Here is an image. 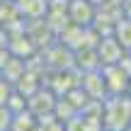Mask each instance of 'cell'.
Returning a JSON list of instances; mask_svg holds the SVG:
<instances>
[{
	"instance_id": "cell-1",
	"label": "cell",
	"mask_w": 131,
	"mask_h": 131,
	"mask_svg": "<svg viewBox=\"0 0 131 131\" xmlns=\"http://www.w3.org/2000/svg\"><path fill=\"white\" fill-rule=\"evenodd\" d=\"M68 19L73 24H80V27H88L90 22L95 19V3L90 0H68Z\"/></svg>"
},
{
	"instance_id": "cell-2",
	"label": "cell",
	"mask_w": 131,
	"mask_h": 131,
	"mask_svg": "<svg viewBox=\"0 0 131 131\" xmlns=\"http://www.w3.org/2000/svg\"><path fill=\"white\" fill-rule=\"evenodd\" d=\"M122 56H124V49H122V44H119L117 39L107 37V39L100 41V49H97L100 66H102V63H104V66H112V63L122 61Z\"/></svg>"
},
{
	"instance_id": "cell-3",
	"label": "cell",
	"mask_w": 131,
	"mask_h": 131,
	"mask_svg": "<svg viewBox=\"0 0 131 131\" xmlns=\"http://www.w3.org/2000/svg\"><path fill=\"white\" fill-rule=\"evenodd\" d=\"M19 10H22L24 15H27V17H41L44 12H46L49 10V0H19Z\"/></svg>"
},
{
	"instance_id": "cell-4",
	"label": "cell",
	"mask_w": 131,
	"mask_h": 131,
	"mask_svg": "<svg viewBox=\"0 0 131 131\" xmlns=\"http://www.w3.org/2000/svg\"><path fill=\"white\" fill-rule=\"evenodd\" d=\"M117 41L122 49H131V19H119L117 24Z\"/></svg>"
},
{
	"instance_id": "cell-5",
	"label": "cell",
	"mask_w": 131,
	"mask_h": 131,
	"mask_svg": "<svg viewBox=\"0 0 131 131\" xmlns=\"http://www.w3.org/2000/svg\"><path fill=\"white\" fill-rule=\"evenodd\" d=\"M63 131H92L88 126V122H85L80 114H75V117H70L68 122H63Z\"/></svg>"
},
{
	"instance_id": "cell-6",
	"label": "cell",
	"mask_w": 131,
	"mask_h": 131,
	"mask_svg": "<svg viewBox=\"0 0 131 131\" xmlns=\"http://www.w3.org/2000/svg\"><path fill=\"white\" fill-rule=\"evenodd\" d=\"M10 95H12V83L5 78H0V104H5L10 100Z\"/></svg>"
},
{
	"instance_id": "cell-7",
	"label": "cell",
	"mask_w": 131,
	"mask_h": 131,
	"mask_svg": "<svg viewBox=\"0 0 131 131\" xmlns=\"http://www.w3.org/2000/svg\"><path fill=\"white\" fill-rule=\"evenodd\" d=\"M119 131H131V124H129V126H124V129H119Z\"/></svg>"
},
{
	"instance_id": "cell-8",
	"label": "cell",
	"mask_w": 131,
	"mask_h": 131,
	"mask_svg": "<svg viewBox=\"0 0 131 131\" xmlns=\"http://www.w3.org/2000/svg\"><path fill=\"white\" fill-rule=\"evenodd\" d=\"M126 90H129V92H131V80H129V88H126Z\"/></svg>"
},
{
	"instance_id": "cell-9",
	"label": "cell",
	"mask_w": 131,
	"mask_h": 131,
	"mask_svg": "<svg viewBox=\"0 0 131 131\" xmlns=\"http://www.w3.org/2000/svg\"><path fill=\"white\" fill-rule=\"evenodd\" d=\"M97 131H107V129H104V126H102V129H97Z\"/></svg>"
}]
</instances>
